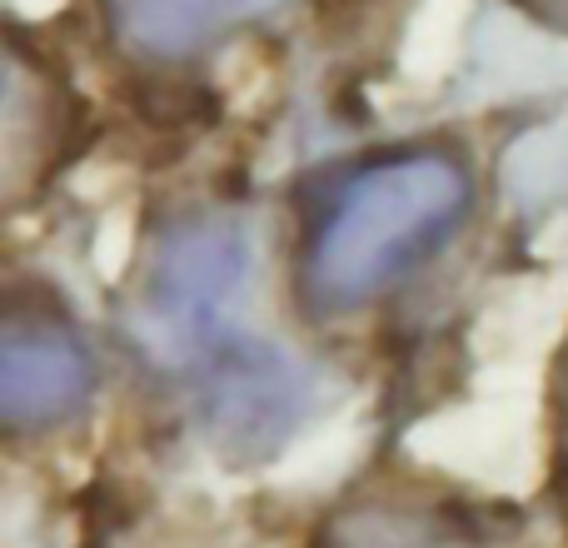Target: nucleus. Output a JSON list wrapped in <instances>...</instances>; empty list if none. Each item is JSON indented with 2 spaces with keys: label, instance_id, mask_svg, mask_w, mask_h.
Returning <instances> with one entry per match:
<instances>
[{
  "label": "nucleus",
  "instance_id": "20e7f679",
  "mask_svg": "<svg viewBox=\"0 0 568 548\" xmlns=\"http://www.w3.org/2000/svg\"><path fill=\"white\" fill-rule=\"evenodd\" d=\"M90 359L55 324L16 319L0 344V414L10 429H45L90 399Z\"/></svg>",
  "mask_w": 568,
  "mask_h": 548
},
{
  "label": "nucleus",
  "instance_id": "7ed1b4c3",
  "mask_svg": "<svg viewBox=\"0 0 568 548\" xmlns=\"http://www.w3.org/2000/svg\"><path fill=\"white\" fill-rule=\"evenodd\" d=\"M310 384L280 349L240 339L195 374V409L205 434L235 459H260L290 439Z\"/></svg>",
  "mask_w": 568,
  "mask_h": 548
},
{
  "label": "nucleus",
  "instance_id": "f03ea898",
  "mask_svg": "<svg viewBox=\"0 0 568 548\" xmlns=\"http://www.w3.org/2000/svg\"><path fill=\"white\" fill-rule=\"evenodd\" d=\"M250 274V240L240 225H190L165 240L150 274L140 339L155 349V359L190 369L195 379L205 364L235 349L245 334H230V300Z\"/></svg>",
  "mask_w": 568,
  "mask_h": 548
},
{
  "label": "nucleus",
  "instance_id": "39448f33",
  "mask_svg": "<svg viewBox=\"0 0 568 548\" xmlns=\"http://www.w3.org/2000/svg\"><path fill=\"white\" fill-rule=\"evenodd\" d=\"M284 0H110L115 30L145 55H190L220 30L255 20Z\"/></svg>",
  "mask_w": 568,
  "mask_h": 548
},
{
  "label": "nucleus",
  "instance_id": "f257e3e1",
  "mask_svg": "<svg viewBox=\"0 0 568 548\" xmlns=\"http://www.w3.org/2000/svg\"><path fill=\"white\" fill-rule=\"evenodd\" d=\"M469 180L444 155H399L349 180L304 250L314 309H354L404 280L459 230Z\"/></svg>",
  "mask_w": 568,
  "mask_h": 548
},
{
  "label": "nucleus",
  "instance_id": "423d86ee",
  "mask_svg": "<svg viewBox=\"0 0 568 548\" xmlns=\"http://www.w3.org/2000/svg\"><path fill=\"white\" fill-rule=\"evenodd\" d=\"M349 548H464L449 529H424V524H399V519H364L354 529Z\"/></svg>",
  "mask_w": 568,
  "mask_h": 548
}]
</instances>
